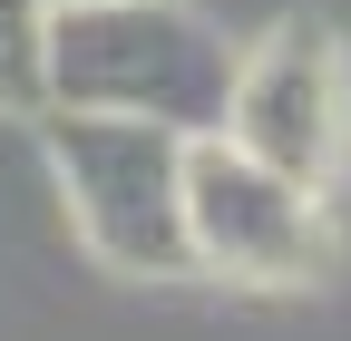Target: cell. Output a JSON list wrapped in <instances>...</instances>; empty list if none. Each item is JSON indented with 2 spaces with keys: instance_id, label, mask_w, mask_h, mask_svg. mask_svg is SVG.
Listing matches in <instances>:
<instances>
[{
  "instance_id": "obj_3",
  "label": "cell",
  "mask_w": 351,
  "mask_h": 341,
  "mask_svg": "<svg viewBox=\"0 0 351 341\" xmlns=\"http://www.w3.org/2000/svg\"><path fill=\"white\" fill-rule=\"evenodd\" d=\"M186 234H195V264L205 273L263 283V292L322 283L332 253H341L322 186H302V176H283V166L244 156L225 127L186 137Z\"/></svg>"
},
{
  "instance_id": "obj_2",
  "label": "cell",
  "mask_w": 351,
  "mask_h": 341,
  "mask_svg": "<svg viewBox=\"0 0 351 341\" xmlns=\"http://www.w3.org/2000/svg\"><path fill=\"white\" fill-rule=\"evenodd\" d=\"M49 176L78 244L117 273H195L186 234V127L127 108H49Z\"/></svg>"
},
{
  "instance_id": "obj_5",
  "label": "cell",
  "mask_w": 351,
  "mask_h": 341,
  "mask_svg": "<svg viewBox=\"0 0 351 341\" xmlns=\"http://www.w3.org/2000/svg\"><path fill=\"white\" fill-rule=\"evenodd\" d=\"M49 0H0V117H49Z\"/></svg>"
},
{
  "instance_id": "obj_6",
  "label": "cell",
  "mask_w": 351,
  "mask_h": 341,
  "mask_svg": "<svg viewBox=\"0 0 351 341\" xmlns=\"http://www.w3.org/2000/svg\"><path fill=\"white\" fill-rule=\"evenodd\" d=\"M49 10H88V0H49Z\"/></svg>"
},
{
  "instance_id": "obj_4",
  "label": "cell",
  "mask_w": 351,
  "mask_h": 341,
  "mask_svg": "<svg viewBox=\"0 0 351 341\" xmlns=\"http://www.w3.org/2000/svg\"><path fill=\"white\" fill-rule=\"evenodd\" d=\"M225 137L263 166H283L302 186H332L351 156V59L322 20H283L274 39H254L234 59Z\"/></svg>"
},
{
  "instance_id": "obj_1",
  "label": "cell",
  "mask_w": 351,
  "mask_h": 341,
  "mask_svg": "<svg viewBox=\"0 0 351 341\" xmlns=\"http://www.w3.org/2000/svg\"><path fill=\"white\" fill-rule=\"evenodd\" d=\"M234 39L186 0H88L49 20V108H127L205 137L234 98Z\"/></svg>"
}]
</instances>
